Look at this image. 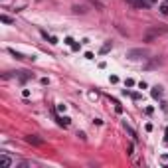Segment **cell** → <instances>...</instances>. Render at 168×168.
Wrapping results in <instances>:
<instances>
[{
	"instance_id": "6da1fadb",
	"label": "cell",
	"mask_w": 168,
	"mask_h": 168,
	"mask_svg": "<svg viewBox=\"0 0 168 168\" xmlns=\"http://www.w3.org/2000/svg\"><path fill=\"white\" fill-rule=\"evenodd\" d=\"M127 57H129V59H140V57H146V50H143V48L129 50V52H127Z\"/></svg>"
},
{
	"instance_id": "7a4b0ae2",
	"label": "cell",
	"mask_w": 168,
	"mask_h": 168,
	"mask_svg": "<svg viewBox=\"0 0 168 168\" xmlns=\"http://www.w3.org/2000/svg\"><path fill=\"white\" fill-rule=\"evenodd\" d=\"M162 93H164V91H162V87H160V85H154V87L150 89V95H152L154 99H160V97H162Z\"/></svg>"
},
{
	"instance_id": "3957f363",
	"label": "cell",
	"mask_w": 168,
	"mask_h": 168,
	"mask_svg": "<svg viewBox=\"0 0 168 168\" xmlns=\"http://www.w3.org/2000/svg\"><path fill=\"white\" fill-rule=\"evenodd\" d=\"M8 54H10V56H14L16 59H34V57H28V56H24V54H20V52H16V50H12V48H8Z\"/></svg>"
},
{
	"instance_id": "277c9868",
	"label": "cell",
	"mask_w": 168,
	"mask_h": 168,
	"mask_svg": "<svg viewBox=\"0 0 168 168\" xmlns=\"http://www.w3.org/2000/svg\"><path fill=\"white\" fill-rule=\"evenodd\" d=\"M0 166H2V168L12 166V160H10L8 156H6V154H2V156H0Z\"/></svg>"
},
{
	"instance_id": "5b68a950",
	"label": "cell",
	"mask_w": 168,
	"mask_h": 168,
	"mask_svg": "<svg viewBox=\"0 0 168 168\" xmlns=\"http://www.w3.org/2000/svg\"><path fill=\"white\" fill-rule=\"evenodd\" d=\"M123 127H125V129H127V133L131 134V136H133L134 140L138 138V136H136V131H134V129H133V127H131V125H127V121H125V123H123Z\"/></svg>"
},
{
	"instance_id": "8992f818",
	"label": "cell",
	"mask_w": 168,
	"mask_h": 168,
	"mask_svg": "<svg viewBox=\"0 0 168 168\" xmlns=\"http://www.w3.org/2000/svg\"><path fill=\"white\" fill-rule=\"evenodd\" d=\"M26 140H28L30 145H34V146H40V145H42V140H40V138H36L34 134H30V136H26Z\"/></svg>"
},
{
	"instance_id": "52a82bcc",
	"label": "cell",
	"mask_w": 168,
	"mask_h": 168,
	"mask_svg": "<svg viewBox=\"0 0 168 168\" xmlns=\"http://www.w3.org/2000/svg\"><path fill=\"white\" fill-rule=\"evenodd\" d=\"M57 123L61 125V127H69L71 119H69V117H59V115H57Z\"/></svg>"
},
{
	"instance_id": "ba28073f",
	"label": "cell",
	"mask_w": 168,
	"mask_h": 168,
	"mask_svg": "<svg viewBox=\"0 0 168 168\" xmlns=\"http://www.w3.org/2000/svg\"><path fill=\"white\" fill-rule=\"evenodd\" d=\"M0 20H2L4 24H12V22H14V20H12L10 16H6V14H2V16H0Z\"/></svg>"
},
{
	"instance_id": "9c48e42d",
	"label": "cell",
	"mask_w": 168,
	"mask_h": 168,
	"mask_svg": "<svg viewBox=\"0 0 168 168\" xmlns=\"http://www.w3.org/2000/svg\"><path fill=\"white\" fill-rule=\"evenodd\" d=\"M160 14L168 16V4H160Z\"/></svg>"
},
{
	"instance_id": "30bf717a",
	"label": "cell",
	"mask_w": 168,
	"mask_h": 168,
	"mask_svg": "<svg viewBox=\"0 0 168 168\" xmlns=\"http://www.w3.org/2000/svg\"><path fill=\"white\" fill-rule=\"evenodd\" d=\"M113 103H115V111H117V113H123V107H121V103H119V101L113 99Z\"/></svg>"
},
{
	"instance_id": "8fae6325",
	"label": "cell",
	"mask_w": 168,
	"mask_h": 168,
	"mask_svg": "<svg viewBox=\"0 0 168 168\" xmlns=\"http://www.w3.org/2000/svg\"><path fill=\"white\" fill-rule=\"evenodd\" d=\"M109 50H111V44H105L103 48H101V54H107Z\"/></svg>"
},
{
	"instance_id": "7c38bea8",
	"label": "cell",
	"mask_w": 168,
	"mask_h": 168,
	"mask_svg": "<svg viewBox=\"0 0 168 168\" xmlns=\"http://www.w3.org/2000/svg\"><path fill=\"white\" fill-rule=\"evenodd\" d=\"M73 12H81V14H83L85 8H83V6H73Z\"/></svg>"
},
{
	"instance_id": "4fadbf2b",
	"label": "cell",
	"mask_w": 168,
	"mask_h": 168,
	"mask_svg": "<svg viewBox=\"0 0 168 168\" xmlns=\"http://www.w3.org/2000/svg\"><path fill=\"white\" fill-rule=\"evenodd\" d=\"M148 85H146V81H138V89H146Z\"/></svg>"
},
{
	"instance_id": "5bb4252c",
	"label": "cell",
	"mask_w": 168,
	"mask_h": 168,
	"mask_svg": "<svg viewBox=\"0 0 168 168\" xmlns=\"http://www.w3.org/2000/svg\"><path fill=\"white\" fill-rule=\"evenodd\" d=\"M79 48H81V45H79V44H75V42L71 44V50H73V52H79Z\"/></svg>"
},
{
	"instance_id": "9a60e30c",
	"label": "cell",
	"mask_w": 168,
	"mask_h": 168,
	"mask_svg": "<svg viewBox=\"0 0 168 168\" xmlns=\"http://www.w3.org/2000/svg\"><path fill=\"white\" fill-rule=\"evenodd\" d=\"M125 85H127V87H133L134 81H133V79H127V81H125Z\"/></svg>"
},
{
	"instance_id": "2e32d148",
	"label": "cell",
	"mask_w": 168,
	"mask_h": 168,
	"mask_svg": "<svg viewBox=\"0 0 168 168\" xmlns=\"http://www.w3.org/2000/svg\"><path fill=\"white\" fill-rule=\"evenodd\" d=\"M48 40H50V44H57V38H54V36H50Z\"/></svg>"
},
{
	"instance_id": "e0dca14e",
	"label": "cell",
	"mask_w": 168,
	"mask_h": 168,
	"mask_svg": "<svg viewBox=\"0 0 168 168\" xmlns=\"http://www.w3.org/2000/svg\"><path fill=\"white\" fill-rule=\"evenodd\" d=\"M164 140L168 143V127H166V131H164Z\"/></svg>"
}]
</instances>
